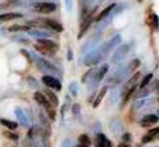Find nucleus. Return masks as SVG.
I'll return each instance as SVG.
<instances>
[{
	"instance_id": "393cba45",
	"label": "nucleus",
	"mask_w": 159,
	"mask_h": 147,
	"mask_svg": "<svg viewBox=\"0 0 159 147\" xmlns=\"http://www.w3.org/2000/svg\"><path fill=\"white\" fill-rule=\"evenodd\" d=\"M45 111H47V114H48V116H49L50 120H54V119H56V112H54V110L52 109V105L47 106V107H45Z\"/></svg>"
},
{
	"instance_id": "7c9ffc66",
	"label": "nucleus",
	"mask_w": 159,
	"mask_h": 147,
	"mask_svg": "<svg viewBox=\"0 0 159 147\" xmlns=\"http://www.w3.org/2000/svg\"><path fill=\"white\" fill-rule=\"evenodd\" d=\"M61 147H72V142H71V140H65V141L62 142Z\"/></svg>"
},
{
	"instance_id": "2eb2a0df",
	"label": "nucleus",
	"mask_w": 159,
	"mask_h": 147,
	"mask_svg": "<svg viewBox=\"0 0 159 147\" xmlns=\"http://www.w3.org/2000/svg\"><path fill=\"white\" fill-rule=\"evenodd\" d=\"M44 23L48 26V27H50L52 30H54V31H57V32H62V31H63V27L61 26V23L57 22V21H53V20H44Z\"/></svg>"
},
{
	"instance_id": "412c9836",
	"label": "nucleus",
	"mask_w": 159,
	"mask_h": 147,
	"mask_svg": "<svg viewBox=\"0 0 159 147\" xmlns=\"http://www.w3.org/2000/svg\"><path fill=\"white\" fill-rule=\"evenodd\" d=\"M106 141H107V140L105 138L104 134H98V136L96 137V147H105Z\"/></svg>"
},
{
	"instance_id": "f03ea898",
	"label": "nucleus",
	"mask_w": 159,
	"mask_h": 147,
	"mask_svg": "<svg viewBox=\"0 0 159 147\" xmlns=\"http://www.w3.org/2000/svg\"><path fill=\"white\" fill-rule=\"evenodd\" d=\"M106 54L107 53H106V50H105V46L101 45L100 48H97V49H94V50H91L87 56H85L84 64H87V66H93V64H97L102 58L106 57Z\"/></svg>"
},
{
	"instance_id": "c9c22d12",
	"label": "nucleus",
	"mask_w": 159,
	"mask_h": 147,
	"mask_svg": "<svg viewBox=\"0 0 159 147\" xmlns=\"http://www.w3.org/2000/svg\"><path fill=\"white\" fill-rule=\"evenodd\" d=\"M123 140H124V141H128V140H131V136L128 134V133H126V134L123 136Z\"/></svg>"
},
{
	"instance_id": "7ed1b4c3",
	"label": "nucleus",
	"mask_w": 159,
	"mask_h": 147,
	"mask_svg": "<svg viewBox=\"0 0 159 147\" xmlns=\"http://www.w3.org/2000/svg\"><path fill=\"white\" fill-rule=\"evenodd\" d=\"M34 10L39 12V13H52L57 9V5L52 2H39L34 4Z\"/></svg>"
},
{
	"instance_id": "6e6552de",
	"label": "nucleus",
	"mask_w": 159,
	"mask_h": 147,
	"mask_svg": "<svg viewBox=\"0 0 159 147\" xmlns=\"http://www.w3.org/2000/svg\"><path fill=\"white\" fill-rule=\"evenodd\" d=\"M120 41H122V38H120V35H115L114 38H111L110 40L106 43V44H104L106 53H109V52H110L111 49H113V48H115L117 45H119V44H120Z\"/></svg>"
},
{
	"instance_id": "f8f14e48",
	"label": "nucleus",
	"mask_w": 159,
	"mask_h": 147,
	"mask_svg": "<svg viewBox=\"0 0 159 147\" xmlns=\"http://www.w3.org/2000/svg\"><path fill=\"white\" fill-rule=\"evenodd\" d=\"M30 35L36 38V39H49L50 34L48 31H44V30L36 28V30H31V31H30Z\"/></svg>"
},
{
	"instance_id": "6ab92c4d",
	"label": "nucleus",
	"mask_w": 159,
	"mask_h": 147,
	"mask_svg": "<svg viewBox=\"0 0 159 147\" xmlns=\"http://www.w3.org/2000/svg\"><path fill=\"white\" fill-rule=\"evenodd\" d=\"M140 79V72H136L135 75H133L130 80H128V83L126 84V90H128L130 88H132V86H135L136 83H137V80Z\"/></svg>"
},
{
	"instance_id": "39448f33",
	"label": "nucleus",
	"mask_w": 159,
	"mask_h": 147,
	"mask_svg": "<svg viewBox=\"0 0 159 147\" xmlns=\"http://www.w3.org/2000/svg\"><path fill=\"white\" fill-rule=\"evenodd\" d=\"M107 70H109V64H104V66H101L100 68H98V71L96 72V75H94V76H93V79H92L91 88H94V86H96L102 79H104V76L106 75Z\"/></svg>"
},
{
	"instance_id": "58836bf2",
	"label": "nucleus",
	"mask_w": 159,
	"mask_h": 147,
	"mask_svg": "<svg viewBox=\"0 0 159 147\" xmlns=\"http://www.w3.org/2000/svg\"><path fill=\"white\" fill-rule=\"evenodd\" d=\"M27 2H31V3H36V0H27Z\"/></svg>"
},
{
	"instance_id": "cd10ccee",
	"label": "nucleus",
	"mask_w": 159,
	"mask_h": 147,
	"mask_svg": "<svg viewBox=\"0 0 159 147\" xmlns=\"http://www.w3.org/2000/svg\"><path fill=\"white\" fill-rule=\"evenodd\" d=\"M69 89H70V93L72 94V96H76L78 94V84L76 83H71L70 84V86H69Z\"/></svg>"
},
{
	"instance_id": "c85d7f7f",
	"label": "nucleus",
	"mask_w": 159,
	"mask_h": 147,
	"mask_svg": "<svg viewBox=\"0 0 159 147\" xmlns=\"http://www.w3.org/2000/svg\"><path fill=\"white\" fill-rule=\"evenodd\" d=\"M27 83L30 85V88H32V89H36L38 88V81L34 79V77H27Z\"/></svg>"
},
{
	"instance_id": "4be33fe9",
	"label": "nucleus",
	"mask_w": 159,
	"mask_h": 147,
	"mask_svg": "<svg viewBox=\"0 0 159 147\" xmlns=\"http://www.w3.org/2000/svg\"><path fill=\"white\" fill-rule=\"evenodd\" d=\"M78 141H79V143L85 145V146H89V145H91V140H89V137H88L87 134H80L79 138H78Z\"/></svg>"
},
{
	"instance_id": "f3484780",
	"label": "nucleus",
	"mask_w": 159,
	"mask_h": 147,
	"mask_svg": "<svg viewBox=\"0 0 159 147\" xmlns=\"http://www.w3.org/2000/svg\"><path fill=\"white\" fill-rule=\"evenodd\" d=\"M106 92H107V86H104V88L100 90V93L97 94V97H96V99H94V102L92 103V106L94 107V109H96V107H98V105H100V103L102 102V99H104Z\"/></svg>"
},
{
	"instance_id": "f704fd0d",
	"label": "nucleus",
	"mask_w": 159,
	"mask_h": 147,
	"mask_svg": "<svg viewBox=\"0 0 159 147\" xmlns=\"http://www.w3.org/2000/svg\"><path fill=\"white\" fill-rule=\"evenodd\" d=\"M67 59L69 61H71L72 59V50L71 49H69V52H67Z\"/></svg>"
},
{
	"instance_id": "b1692460",
	"label": "nucleus",
	"mask_w": 159,
	"mask_h": 147,
	"mask_svg": "<svg viewBox=\"0 0 159 147\" xmlns=\"http://www.w3.org/2000/svg\"><path fill=\"white\" fill-rule=\"evenodd\" d=\"M3 136L9 138V140H12V141H14V142L18 141V136H17L16 133H13V132H3Z\"/></svg>"
},
{
	"instance_id": "2f4dec72",
	"label": "nucleus",
	"mask_w": 159,
	"mask_h": 147,
	"mask_svg": "<svg viewBox=\"0 0 159 147\" xmlns=\"http://www.w3.org/2000/svg\"><path fill=\"white\" fill-rule=\"evenodd\" d=\"M65 5H66V9L70 12L72 9V0H65Z\"/></svg>"
},
{
	"instance_id": "473e14b6",
	"label": "nucleus",
	"mask_w": 159,
	"mask_h": 147,
	"mask_svg": "<svg viewBox=\"0 0 159 147\" xmlns=\"http://www.w3.org/2000/svg\"><path fill=\"white\" fill-rule=\"evenodd\" d=\"M158 133H159V128H154V129H151V130H150V132L148 133V134H149V136H151V137H155V136L158 134Z\"/></svg>"
},
{
	"instance_id": "aec40b11",
	"label": "nucleus",
	"mask_w": 159,
	"mask_h": 147,
	"mask_svg": "<svg viewBox=\"0 0 159 147\" xmlns=\"http://www.w3.org/2000/svg\"><path fill=\"white\" fill-rule=\"evenodd\" d=\"M35 49H36L38 52H40V53H43V54H48V56H50V54H53V53H54V52H52L50 49H48L47 46L39 44V43H38V44L35 45Z\"/></svg>"
},
{
	"instance_id": "f257e3e1",
	"label": "nucleus",
	"mask_w": 159,
	"mask_h": 147,
	"mask_svg": "<svg viewBox=\"0 0 159 147\" xmlns=\"http://www.w3.org/2000/svg\"><path fill=\"white\" fill-rule=\"evenodd\" d=\"M34 62H35L36 64V67L39 68V70L43 72V74H45V75H56V74L58 72L57 70V67L54 66V64H52L49 61H47L45 58H43V57H39V56H34Z\"/></svg>"
},
{
	"instance_id": "bb28decb",
	"label": "nucleus",
	"mask_w": 159,
	"mask_h": 147,
	"mask_svg": "<svg viewBox=\"0 0 159 147\" xmlns=\"http://www.w3.org/2000/svg\"><path fill=\"white\" fill-rule=\"evenodd\" d=\"M29 28H30V26H18V25H16V26H12V27H11L9 30H11V31H20V30L27 31Z\"/></svg>"
},
{
	"instance_id": "72a5a7b5",
	"label": "nucleus",
	"mask_w": 159,
	"mask_h": 147,
	"mask_svg": "<svg viewBox=\"0 0 159 147\" xmlns=\"http://www.w3.org/2000/svg\"><path fill=\"white\" fill-rule=\"evenodd\" d=\"M79 110H80V106L79 105H74V106H72V114H74V115H78L79 114Z\"/></svg>"
},
{
	"instance_id": "ddd939ff",
	"label": "nucleus",
	"mask_w": 159,
	"mask_h": 147,
	"mask_svg": "<svg viewBox=\"0 0 159 147\" xmlns=\"http://www.w3.org/2000/svg\"><path fill=\"white\" fill-rule=\"evenodd\" d=\"M115 7H117V4H115V3L110 4V5H107V7L105 8V9L102 10V12L100 13V14H98V17H97V22H100V21H102V20H105L106 17H107V16H109L110 13H111V10H113Z\"/></svg>"
},
{
	"instance_id": "9b49d317",
	"label": "nucleus",
	"mask_w": 159,
	"mask_h": 147,
	"mask_svg": "<svg viewBox=\"0 0 159 147\" xmlns=\"http://www.w3.org/2000/svg\"><path fill=\"white\" fill-rule=\"evenodd\" d=\"M22 14L21 13H16V12H9V13H3L0 14V21L3 22H7V21H12V20H16V18H21Z\"/></svg>"
},
{
	"instance_id": "4468645a",
	"label": "nucleus",
	"mask_w": 159,
	"mask_h": 147,
	"mask_svg": "<svg viewBox=\"0 0 159 147\" xmlns=\"http://www.w3.org/2000/svg\"><path fill=\"white\" fill-rule=\"evenodd\" d=\"M158 120H159V119H158L157 115L149 114V115H145V116H144L141 125H142V127H148V125H150V124H155V123H158Z\"/></svg>"
},
{
	"instance_id": "423d86ee",
	"label": "nucleus",
	"mask_w": 159,
	"mask_h": 147,
	"mask_svg": "<svg viewBox=\"0 0 159 147\" xmlns=\"http://www.w3.org/2000/svg\"><path fill=\"white\" fill-rule=\"evenodd\" d=\"M128 50H130V44H123V45H120L119 48L115 50V53H114V56H113V62H114V63L119 62L120 59H122L124 56L127 54Z\"/></svg>"
},
{
	"instance_id": "1a4fd4ad",
	"label": "nucleus",
	"mask_w": 159,
	"mask_h": 147,
	"mask_svg": "<svg viewBox=\"0 0 159 147\" xmlns=\"http://www.w3.org/2000/svg\"><path fill=\"white\" fill-rule=\"evenodd\" d=\"M38 43L41 44V45H44V46H47V48L50 49L52 52H56L58 49L57 43H54L53 40H50V39H38Z\"/></svg>"
},
{
	"instance_id": "9d476101",
	"label": "nucleus",
	"mask_w": 159,
	"mask_h": 147,
	"mask_svg": "<svg viewBox=\"0 0 159 147\" xmlns=\"http://www.w3.org/2000/svg\"><path fill=\"white\" fill-rule=\"evenodd\" d=\"M34 99H35V101H36L38 103H39L40 106L44 107V109H45L47 106H49V105H50L49 101L47 99V97H45L43 93H40V92H35V93H34Z\"/></svg>"
},
{
	"instance_id": "e433bc0d",
	"label": "nucleus",
	"mask_w": 159,
	"mask_h": 147,
	"mask_svg": "<svg viewBox=\"0 0 159 147\" xmlns=\"http://www.w3.org/2000/svg\"><path fill=\"white\" fill-rule=\"evenodd\" d=\"M118 147H128V146H127L126 143H120V145H119Z\"/></svg>"
},
{
	"instance_id": "dca6fc26",
	"label": "nucleus",
	"mask_w": 159,
	"mask_h": 147,
	"mask_svg": "<svg viewBox=\"0 0 159 147\" xmlns=\"http://www.w3.org/2000/svg\"><path fill=\"white\" fill-rule=\"evenodd\" d=\"M44 96L47 97V99L49 101L50 105H53V106H58V98L57 96L52 92V90H45L44 92Z\"/></svg>"
},
{
	"instance_id": "0eeeda50",
	"label": "nucleus",
	"mask_w": 159,
	"mask_h": 147,
	"mask_svg": "<svg viewBox=\"0 0 159 147\" xmlns=\"http://www.w3.org/2000/svg\"><path fill=\"white\" fill-rule=\"evenodd\" d=\"M14 115H16L17 120H18V122L22 124V125H29L30 124V119L26 116V112H25L22 109H20V107H16Z\"/></svg>"
},
{
	"instance_id": "a878e982",
	"label": "nucleus",
	"mask_w": 159,
	"mask_h": 147,
	"mask_svg": "<svg viewBox=\"0 0 159 147\" xmlns=\"http://www.w3.org/2000/svg\"><path fill=\"white\" fill-rule=\"evenodd\" d=\"M139 66H140V59H133V61L130 63V66H128V71L136 70Z\"/></svg>"
},
{
	"instance_id": "c756f323",
	"label": "nucleus",
	"mask_w": 159,
	"mask_h": 147,
	"mask_svg": "<svg viewBox=\"0 0 159 147\" xmlns=\"http://www.w3.org/2000/svg\"><path fill=\"white\" fill-rule=\"evenodd\" d=\"M153 140H154V137L149 136V134H146V136L142 137V143H149V142H151Z\"/></svg>"
},
{
	"instance_id": "20e7f679",
	"label": "nucleus",
	"mask_w": 159,
	"mask_h": 147,
	"mask_svg": "<svg viewBox=\"0 0 159 147\" xmlns=\"http://www.w3.org/2000/svg\"><path fill=\"white\" fill-rule=\"evenodd\" d=\"M43 84H44L45 86H48V88H52L54 90H61L62 89V84H61V81H60L57 77H54L52 75H44L43 76Z\"/></svg>"
},
{
	"instance_id": "4c0bfd02",
	"label": "nucleus",
	"mask_w": 159,
	"mask_h": 147,
	"mask_svg": "<svg viewBox=\"0 0 159 147\" xmlns=\"http://www.w3.org/2000/svg\"><path fill=\"white\" fill-rule=\"evenodd\" d=\"M76 147H88V146H85V145H81V143H78V146Z\"/></svg>"
},
{
	"instance_id": "a211bd4d",
	"label": "nucleus",
	"mask_w": 159,
	"mask_h": 147,
	"mask_svg": "<svg viewBox=\"0 0 159 147\" xmlns=\"http://www.w3.org/2000/svg\"><path fill=\"white\" fill-rule=\"evenodd\" d=\"M0 124L3 125V127H5L8 128L9 130H14V129L18 127V123H16V122H11V120H8V119H0Z\"/></svg>"
},
{
	"instance_id": "ea45409f",
	"label": "nucleus",
	"mask_w": 159,
	"mask_h": 147,
	"mask_svg": "<svg viewBox=\"0 0 159 147\" xmlns=\"http://www.w3.org/2000/svg\"><path fill=\"white\" fill-rule=\"evenodd\" d=\"M14 147H16V146H14Z\"/></svg>"
},
{
	"instance_id": "5701e85b",
	"label": "nucleus",
	"mask_w": 159,
	"mask_h": 147,
	"mask_svg": "<svg viewBox=\"0 0 159 147\" xmlns=\"http://www.w3.org/2000/svg\"><path fill=\"white\" fill-rule=\"evenodd\" d=\"M153 79V74H148V75H146L144 79H142V81H141V84H140V88L141 89H144L146 85H148L149 83H150V80Z\"/></svg>"
}]
</instances>
